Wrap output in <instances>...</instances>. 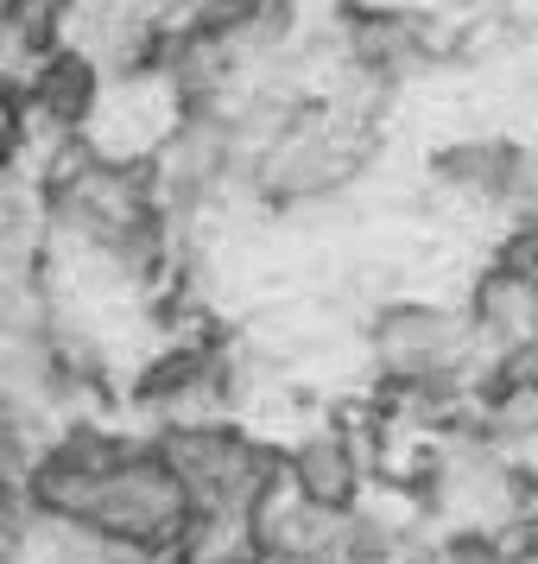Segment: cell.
<instances>
[{
    "instance_id": "1",
    "label": "cell",
    "mask_w": 538,
    "mask_h": 564,
    "mask_svg": "<svg viewBox=\"0 0 538 564\" xmlns=\"http://www.w3.org/2000/svg\"><path fill=\"white\" fill-rule=\"evenodd\" d=\"M374 165V121L355 102L292 96L254 153V197L266 209H323Z\"/></svg>"
},
{
    "instance_id": "3",
    "label": "cell",
    "mask_w": 538,
    "mask_h": 564,
    "mask_svg": "<svg viewBox=\"0 0 538 564\" xmlns=\"http://www.w3.org/2000/svg\"><path fill=\"white\" fill-rule=\"evenodd\" d=\"M158 444L190 488L197 520H254L266 488L285 476L279 451L241 432L234 419H184V425H165Z\"/></svg>"
},
{
    "instance_id": "6",
    "label": "cell",
    "mask_w": 538,
    "mask_h": 564,
    "mask_svg": "<svg viewBox=\"0 0 538 564\" xmlns=\"http://www.w3.org/2000/svg\"><path fill=\"white\" fill-rule=\"evenodd\" d=\"M0 564H20V545H13L7 533H0Z\"/></svg>"
},
{
    "instance_id": "2",
    "label": "cell",
    "mask_w": 538,
    "mask_h": 564,
    "mask_svg": "<svg viewBox=\"0 0 538 564\" xmlns=\"http://www.w3.org/2000/svg\"><path fill=\"white\" fill-rule=\"evenodd\" d=\"M367 356L386 393L411 400H457L462 387L482 381V343L469 311L437 299H386L367 317Z\"/></svg>"
},
{
    "instance_id": "5",
    "label": "cell",
    "mask_w": 538,
    "mask_h": 564,
    "mask_svg": "<svg viewBox=\"0 0 538 564\" xmlns=\"http://www.w3.org/2000/svg\"><path fill=\"white\" fill-rule=\"evenodd\" d=\"M494 260H507V267H519V273H532L538 280V197L513 209V223H507V235H501Z\"/></svg>"
},
{
    "instance_id": "4",
    "label": "cell",
    "mask_w": 538,
    "mask_h": 564,
    "mask_svg": "<svg viewBox=\"0 0 538 564\" xmlns=\"http://www.w3.org/2000/svg\"><path fill=\"white\" fill-rule=\"evenodd\" d=\"M285 482L323 501V508H361L367 495V444L349 425H317V432L285 444Z\"/></svg>"
}]
</instances>
